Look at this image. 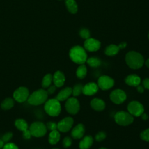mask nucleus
I'll return each mask as SVG.
<instances>
[{
  "label": "nucleus",
  "mask_w": 149,
  "mask_h": 149,
  "mask_svg": "<svg viewBox=\"0 0 149 149\" xmlns=\"http://www.w3.org/2000/svg\"><path fill=\"white\" fill-rule=\"evenodd\" d=\"M98 85L94 82H90L83 86V94L86 95H93L98 90Z\"/></svg>",
  "instance_id": "4468645a"
},
{
  "label": "nucleus",
  "mask_w": 149,
  "mask_h": 149,
  "mask_svg": "<svg viewBox=\"0 0 149 149\" xmlns=\"http://www.w3.org/2000/svg\"><path fill=\"white\" fill-rule=\"evenodd\" d=\"M77 77L80 79H84L87 74V68L84 64L80 65L77 69L76 72Z\"/></svg>",
  "instance_id": "a878e982"
},
{
  "label": "nucleus",
  "mask_w": 149,
  "mask_h": 149,
  "mask_svg": "<svg viewBox=\"0 0 149 149\" xmlns=\"http://www.w3.org/2000/svg\"><path fill=\"white\" fill-rule=\"evenodd\" d=\"M85 133V127L82 123L76 125L71 132V136L74 139H79L83 137Z\"/></svg>",
  "instance_id": "2eb2a0df"
},
{
  "label": "nucleus",
  "mask_w": 149,
  "mask_h": 149,
  "mask_svg": "<svg viewBox=\"0 0 149 149\" xmlns=\"http://www.w3.org/2000/svg\"><path fill=\"white\" fill-rule=\"evenodd\" d=\"M52 81L54 83V85L56 87H62L65 81V77L64 74L61 71H56L55 72L52 77Z\"/></svg>",
  "instance_id": "dca6fc26"
},
{
  "label": "nucleus",
  "mask_w": 149,
  "mask_h": 149,
  "mask_svg": "<svg viewBox=\"0 0 149 149\" xmlns=\"http://www.w3.org/2000/svg\"><path fill=\"white\" fill-rule=\"evenodd\" d=\"M143 86L144 88L149 90V78H146L143 81Z\"/></svg>",
  "instance_id": "4c0bfd02"
},
{
  "label": "nucleus",
  "mask_w": 149,
  "mask_h": 149,
  "mask_svg": "<svg viewBox=\"0 0 149 149\" xmlns=\"http://www.w3.org/2000/svg\"><path fill=\"white\" fill-rule=\"evenodd\" d=\"M114 80L111 77L103 75L99 77L98 80V86L102 90H107L112 88L114 85Z\"/></svg>",
  "instance_id": "9b49d317"
},
{
  "label": "nucleus",
  "mask_w": 149,
  "mask_h": 149,
  "mask_svg": "<svg viewBox=\"0 0 149 149\" xmlns=\"http://www.w3.org/2000/svg\"><path fill=\"white\" fill-rule=\"evenodd\" d=\"M86 62L90 66L93 67V68L98 67L101 63V60L100 59H98V58H96V57L89 58L88 59H87Z\"/></svg>",
  "instance_id": "cd10ccee"
},
{
  "label": "nucleus",
  "mask_w": 149,
  "mask_h": 149,
  "mask_svg": "<svg viewBox=\"0 0 149 149\" xmlns=\"http://www.w3.org/2000/svg\"><path fill=\"white\" fill-rule=\"evenodd\" d=\"M79 34H80L81 37H82L83 38H84L86 40L88 38H90V34L89 30L88 29H85V28L81 29L80 30Z\"/></svg>",
  "instance_id": "c756f323"
},
{
  "label": "nucleus",
  "mask_w": 149,
  "mask_h": 149,
  "mask_svg": "<svg viewBox=\"0 0 149 149\" xmlns=\"http://www.w3.org/2000/svg\"><path fill=\"white\" fill-rule=\"evenodd\" d=\"M44 109L47 114L51 116H58L61 111V106L58 101L56 98H52L45 102Z\"/></svg>",
  "instance_id": "20e7f679"
},
{
  "label": "nucleus",
  "mask_w": 149,
  "mask_h": 149,
  "mask_svg": "<svg viewBox=\"0 0 149 149\" xmlns=\"http://www.w3.org/2000/svg\"><path fill=\"white\" fill-rule=\"evenodd\" d=\"M140 138L146 141H149V128L147 129L140 133Z\"/></svg>",
  "instance_id": "2f4dec72"
},
{
  "label": "nucleus",
  "mask_w": 149,
  "mask_h": 149,
  "mask_svg": "<svg viewBox=\"0 0 149 149\" xmlns=\"http://www.w3.org/2000/svg\"><path fill=\"white\" fill-rule=\"evenodd\" d=\"M148 39H149V32H148Z\"/></svg>",
  "instance_id": "a18cd8bd"
},
{
  "label": "nucleus",
  "mask_w": 149,
  "mask_h": 149,
  "mask_svg": "<svg viewBox=\"0 0 149 149\" xmlns=\"http://www.w3.org/2000/svg\"><path fill=\"white\" fill-rule=\"evenodd\" d=\"M73 124V119L72 118L65 117L57 123V129L61 132H67L70 130Z\"/></svg>",
  "instance_id": "f8f14e48"
},
{
  "label": "nucleus",
  "mask_w": 149,
  "mask_h": 149,
  "mask_svg": "<svg viewBox=\"0 0 149 149\" xmlns=\"http://www.w3.org/2000/svg\"><path fill=\"white\" fill-rule=\"evenodd\" d=\"M3 146H4V142L1 139H0V149L2 148Z\"/></svg>",
  "instance_id": "79ce46f5"
},
{
  "label": "nucleus",
  "mask_w": 149,
  "mask_h": 149,
  "mask_svg": "<svg viewBox=\"0 0 149 149\" xmlns=\"http://www.w3.org/2000/svg\"><path fill=\"white\" fill-rule=\"evenodd\" d=\"M93 138L91 136H86L79 143L80 149H88L93 144Z\"/></svg>",
  "instance_id": "aec40b11"
},
{
  "label": "nucleus",
  "mask_w": 149,
  "mask_h": 149,
  "mask_svg": "<svg viewBox=\"0 0 149 149\" xmlns=\"http://www.w3.org/2000/svg\"><path fill=\"white\" fill-rule=\"evenodd\" d=\"M56 87L55 85H52V86H50L49 87H48V88L47 90V92L48 94H53L55 92V91L56 90Z\"/></svg>",
  "instance_id": "e433bc0d"
},
{
  "label": "nucleus",
  "mask_w": 149,
  "mask_h": 149,
  "mask_svg": "<svg viewBox=\"0 0 149 149\" xmlns=\"http://www.w3.org/2000/svg\"><path fill=\"white\" fill-rule=\"evenodd\" d=\"M61 135L58 130H54L50 132L48 136V141L51 144H56L60 140Z\"/></svg>",
  "instance_id": "412c9836"
},
{
  "label": "nucleus",
  "mask_w": 149,
  "mask_h": 149,
  "mask_svg": "<svg viewBox=\"0 0 149 149\" xmlns=\"http://www.w3.org/2000/svg\"><path fill=\"white\" fill-rule=\"evenodd\" d=\"M53 149H58V148H53Z\"/></svg>",
  "instance_id": "49530a36"
},
{
  "label": "nucleus",
  "mask_w": 149,
  "mask_h": 149,
  "mask_svg": "<svg viewBox=\"0 0 149 149\" xmlns=\"http://www.w3.org/2000/svg\"><path fill=\"white\" fill-rule=\"evenodd\" d=\"M69 56L73 62L80 65L84 64L87 59V55L85 49L79 45L74 46L70 49Z\"/></svg>",
  "instance_id": "f03ea898"
},
{
  "label": "nucleus",
  "mask_w": 149,
  "mask_h": 149,
  "mask_svg": "<svg viewBox=\"0 0 149 149\" xmlns=\"http://www.w3.org/2000/svg\"><path fill=\"white\" fill-rule=\"evenodd\" d=\"M52 77L53 76L49 73L47 74L44 76L41 83L43 88H47L51 86L52 81Z\"/></svg>",
  "instance_id": "bb28decb"
},
{
  "label": "nucleus",
  "mask_w": 149,
  "mask_h": 149,
  "mask_svg": "<svg viewBox=\"0 0 149 149\" xmlns=\"http://www.w3.org/2000/svg\"><path fill=\"white\" fill-rule=\"evenodd\" d=\"M99 149H108V148H105V147H101V148H99Z\"/></svg>",
  "instance_id": "c03bdc74"
},
{
  "label": "nucleus",
  "mask_w": 149,
  "mask_h": 149,
  "mask_svg": "<svg viewBox=\"0 0 149 149\" xmlns=\"http://www.w3.org/2000/svg\"><path fill=\"white\" fill-rule=\"evenodd\" d=\"M65 107L69 113L75 115L80 110V104L77 98L72 97L66 100Z\"/></svg>",
  "instance_id": "0eeeda50"
},
{
  "label": "nucleus",
  "mask_w": 149,
  "mask_h": 149,
  "mask_svg": "<svg viewBox=\"0 0 149 149\" xmlns=\"http://www.w3.org/2000/svg\"><path fill=\"white\" fill-rule=\"evenodd\" d=\"M65 4L69 12L73 14L77 12V5L74 0H66Z\"/></svg>",
  "instance_id": "b1692460"
},
{
  "label": "nucleus",
  "mask_w": 149,
  "mask_h": 149,
  "mask_svg": "<svg viewBox=\"0 0 149 149\" xmlns=\"http://www.w3.org/2000/svg\"><path fill=\"white\" fill-rule=\"evenodd\" d=\"M72 143V139L70 137H65L62 141V144L65 148L69 147Z\"/></svg>",
  "instance_id": "473e14b6"
},
{
  "label": "nucleus",
  "mask_w": 149,
  "mask_h": 149,
  "mask_svg": "<svg viewBox=\"0 0 149 149\" xmlns=\"http://www.w3.org/2000/svg\"><path fill=\"white\" fill-rule=\"evenodd\" d=\"M46 127L48 129H49L51 131L57 130V123L54 122H49L47 123Z\"/></svg>",
  "instance_id": "f704fd0d"
},
{
  "label": "nucleus",
  "mask_w": 149,
  "mask_h": 149,
  "mask_svg": "<svg viewBox=\"0 0 149 149\" xmlns=\"http://www.w3.org/2000/svg\"><path fill=\"white\" fill-rule=\"evenodd\" d=\"M119 49L118 45L111 44L107 47L105 50V54L108 56H113L118 54Z\"/></svg>",
  "instance_id": "5701e85b"
},
{
  "label": "nucleus",
  "mask_w": 149,
  "mask_h": 149,
  "mask_svg": "<svg viewBox=\"0 0 149 149\" xmlns=\"http://www.w3.org/2000/svg\"><path fill=\"white\" fill-rule=\"evenodd\" d=\"M114 119L117 124L121 126L129 125L134 120L133 116L125 111H119L116 112L115 115Z\"/></svg>",
  "instance_id": "39448f33"
},
{
  "label": "nucleus",
  "mask_w": 149,
  "mask_h": 149,
  "mask_svg": "<svg viewBox=\"0 0 149 149\" xmlns=\"http://www.w3.org/2000/svg\"><path fill=\"white\" fill-rule=\"evenodd\" d=\"M14 105V101L12 98H7L5 99L1 104V107L3 110H8L11 109Z\"/></svg>",
  "instance_id": "393cba45"
},
{
  "label": "nucleus",
  "mask_w": 149,
  "mask_h": 149,
  "mask_svg": "<svg viewBox=\"0 0 149 149\" xmlns=\"http://www.w3.org/2000/svg\"><path fill=\"white\" fill-rule=\"evenodd\" d=\"M125 61L128 66L133 69L141 68L144 63L143 56L140 53L133 51L126 54Z\"/></svg>",
  "instance_id": "f257e3e1"
},
{
  "label": "nucleus",
  "mask_w": 149,
  "mask_h": 149,
  "mask_svg": "<svg viewBox=\"0 0 149 149\" xmlns=\"http://www.w3.org/2000/svg\"><path fill=\"white\" fill-rule=\"evenodd\" d=\"M48 93L44 89H38L29 95L28 102L33 105H38L45 102L48 98Z\"/></svg>",
  "instance_id": "7ed1b4c3"
},
{
  "label": "nucleus",
  "mask_w": 149,
  "mask_h": 149,
  "mask_svg": "<svg viewBox=\"0 0 149 149\" xmlns=\"http://www.w3.org/2000/svg\"><path fill=\"white\" fill-rule=\"evenodd\" d=\"M83 86L81 84H77L74 86L72 88V94L74 97L79 96L81 93H83Z\"/></svg>",
  "instance_id": "c85d7f7f"
},
{
  "label": "nucleus",
  "mask_w": 149,
  "mask_h": 149,
  "mask_svg": "<svg viewBox=\"0 0 149 149\" xmlns=\"http://www.w3.org/2000/svg\"><path fill=\"white\" fill-rule=\"evenodd\" d=\"M112 102L116 104L123 103L126 99V94L125 92L121 89H116L112 91L109 95Z\"/></svg>",
  "instance_id": "9d476101"
},
{
  "label": "nucleus",
  "mask_w": 149,
  "mask_h": 149,
  "mask_svg": "<svg viewBox=\"0 0 149 149\" xmlns=\"http://www.w3.org/2000/svg\"><path fill=\"white\" fill-rule=\"evenodd\" d=\"M15 125L17 129L22 131L23 133L27 132L29 130L28 124L26 121L23 119H17L15 122Z\"/></svg>",
  "instance_id": "4be33fe9"
},
{
  "label": "nucleus",
  "mask_w": 149,
  "mask_h": 149,
  "mask_svg": "<svg viewBox=\"0 0 149 149\" xmlns=\"http://www.w3.org/2000/svg\"><path fill=\"white\" fill-rule=\"evenodd\" d=\"M12 136H13V134L12 132H8L3 135L1 140L4 142V143H8L9 141L10 140Z\"/></svg>",
  "instance_id": "72a5a7b5"
},
{
  "label": "nucleus",
  "mask_w": 149,
  "mask_h": 149,
  "mask_svg": "<svg viewBox=\"0 0 149 149\" xmlns=\"http://www.w3.org/2000/svg\"><path fill=\"white\" fill-rule=\"evenodd\" d=\"M126 46V43L125 42H122L121 43L119 44V45H118L119 49H123V48H125Z\"/></svg>",
  "instance_id": "ea45409f"
},
{
  "label": "nucleus",
  "mask_w": 149,
  "mask_h": 149,
  "mask_svg": "<svg viewBox=\"0 0 149 149\" xmlns=\"http://www.w3.org/2000/svg\"><path fill=\"white\" fill-rule=\"evenodd\" d=\"M140 116L143 120H147L148 118V116L146 113H144V112L140 115Z\"/></svg>",
  "instance_id": "a19ab883"
},
{
  "label": "nucleus",
  "mask_w": 149,
  "mask_h": 149,
  "mask_svg": "<svg viewBox=\"0 0 149 149\" xmlns=\"http://www.w3.org/2000/svg\"><path fill=\"white\" fill-rule=\"evenodd\" d=\"M84 46L86 50L90 52H94L100 49L101 43L97 40L92 38H88L84 41Z\"/></svg>",
  "instance_id": "ddd939ff"
},
{
  "label": "nucleus",
  "mask_w": 149,
  "mask_h": 149,
  "mask_svg": "<svg viewBox=\"0 0 149 149\" xmlns=\"http://www.w3.org/2000/svg\"><path fill=\"white\" fill-rule=\"evenodd\" d=\"M72 94V88L70 87H66L59 92L56 97V99L59 101H63L68 100Z\"/></svg>",
  "instance_id": "f3484780"
},
{
  "label": "nucleus",
  "mask_w": 149,
  "mask_h": 149,
  "mask_svg": "<svg viewBox=\"0 0 149 149\" xmlns=\"http://www.w3.org/2000/svg\"><path fill=\"white\" fill-rule=\"evenodd\" d=\"M136 87H137V91H138L139 93H142L144 92V88L143 86H141V85H138L137 86H136Z\"/></svg>",
  "instance_id": "58836bf2"
},
{
  "label": "nucleus",
  "mask_w": 149,
  "mask_h": 149,
  "mask_svg": "<svg viewBox=\"0 0 149 149\" xmlns=\"http://www.w3.org/2000/svg\"><path fill=\"white\" fill-rule=\"evenodd\" d=\"M127 108L128 112L134 116H140L144 112L143 105L137 101H133L129 102Z\"/></svg>",
  "instance_id": "6e6552de"
},
{
  "label": "nucleus",
  "mask_w": 149,
  "mask_h": 149,
  "mask_svg": "<svg viewBox=\"0 0 149 149\" xmlns=\"http://www.w3.org/2000/svg\"><path fill=\"white\" fill-rule=\"evenodd\" d=\"M3 149H19L18 147L13 143H7L6 144H4Z\"/></svg>",
  "instance_id": "c9c22d12"
},
{
  "label": "nucleus",
  "mask_w": 149,
  "mask_h": 149,
  "mask_svg": "<svg viewBox=\"0 0 149 149\" xmlns=\"http://www.w3.org/2000/svg\"><path fill=\"white\" fill-rule=\"evenodd\" d=\"M125 81L126 84L130 86H134L136 87L140 84L141 82L140 77L135 74H132L128 75L125 79Z\"/></svg>",
  "instance_id": "6ab92c4d"
},
{
  "label": "nucleus",
  "mask_w": 149,
  "mask_h": 149,
  "mask_svg": "<svg viewBox=\"0 0 149 149\" xmlns=\"http://www.w3.org/2000/svg\"><path fill=\"white\" fill-rule=\"evenodd\" d=\"M29 129L31 136L36 137L44 136L47 130L46 125L41 122H35L33 123Z\"/></svg>",
  "instance_id": "423d86ee"
},
{
  "label": "nucleus",
  "mask_w": 149,
  "mask_h": 149,
  "mask_svg": "<svg viewBox=\"0 0 149 149\" xmlns=\"http://www.w3.org/2000/svg\"><path fill=\"white\" fill-rule=\"evenodd\" d=\"M145 65L147 68H149V58L147 59V61L145 62Z\"/></svg>",
  "instance_id": "37998d69"
},
{
  "label": "nucleus",
  "mask_w": 149,
  "mask_h": 149,
  "mask_svg": "<svg viewBox=\"0 0 149 149\" xmlns=\"http://www.w3.org/2000/svg\"><path fill=\"white\" fill-rule=\"evenodd\" d=\"M13 96L16 101L19 102H24L27 100L29 97V90L25 87H20L14 91Z\"/></svg>",
  "instance_id": "1a4fd4ad"
},
{
  "label": "nucleus",
  "mask_w": 149,
  "mask_h": 149,
  "mask_svg": "<svg viewBox=\"0 0 149 149\" xmlns=\"http://www.w3.org/2000/svg\"><path fill=\"white\" fill-rule=\"evenodd\" d=\"M90 105L91 108L97 111H102L105 108V103L100 98H94L90 102Z\"/></svg>",
  "instance_id": "a211bd4d"
},
{
  "label": "nucleus",
  "mask_w": 149,
  "mask_h": 149,
  "mask_svg": "<svg viewBox=\"0 0 149 149\" xmlns=\"http://www.w3.org/2000/svg\"><path fill=\"white\" fill-rule=\"evenodd\" d=\"M106 138V133L104 132H99L95 136V139L97 141H102Z\"/></svg>",
  "instance_id": "7c9ffc66"
}]
</instances>
